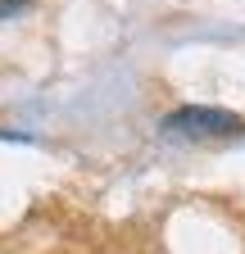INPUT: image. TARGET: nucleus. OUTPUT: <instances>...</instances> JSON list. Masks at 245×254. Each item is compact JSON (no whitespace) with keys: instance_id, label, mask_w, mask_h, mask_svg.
I'll return each mask as SVG.
<instances>
[{"instance_id":"nucleus-1","label":"nucleus","mask_w":245,"mask_h":254,"mask_svg":"<svg viewBox=\"0 0 245 254\" xmlns=\"http://www.w3.org/2000/svg\"><path fill=\"white\" fill-rule=\"evenodd\" d=\"M164 132L182 136V141H218V136L245 132V118L232 109H213V105H186V109H173L164 118Z\"/></svg>"},{"instance_id":"nucleus-2","label":"nucleus","mask_w":245,"mask_h":254,"mask_svg":"<svg viewBox=\"0 0 245 254\" xmlns=\"http://www.w3.org/2000/svg\"><path fill=\"white\" fill-rule=\"evenodd\" d=\"M32 0H0V18H9V14H18V9H27Z\"/></svg>"}]
</instances>
